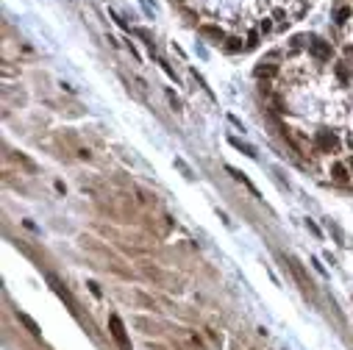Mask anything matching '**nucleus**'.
<instances>
[{
  "label": "nucleus",
  "instance_id": "f257e3e1",
  "mask_svg": "<svg viewBox=\"0 0 353 350\" xmlns=\"http://www.w3.org/2000/svg\"><path fill=\"white\" fill-rule=\"evenodd\" d=\"M270 120L331 184L353 189V61L317 31L295 34L253 70Z\"/></svg>",
  "mask_w": 353,
  "mask_h": 350
},
{
  "label": "nucleus",
  "instance_id": "f03ea898",
  "mask_svg": "<svg viewBox=\"0 0 353 350\" xmlns=\"http://www.w3.org/2000/svg\"><path fill=\"white\" fill-rule=\"evenodd\" d=\"M189 28L225 53H248L301 23L314 0H170Z\"/></svg>",
  "mask_w": 353,
  "mask_h": 350
},
{
  "label": "nucleus",
  "instance_id": "7ed1b4c3",
  "mask_svg": "<svg viewBox=\"0 0 353 350\" xmlns=\"http://www.w3.org/2000/svg\"><path fill=\"white\" fill-rule=\"evenodd\" d=\"M331 28H334V39L339 50L353 61V0H334Z\"/></svg>",
  "mask_w": 353,
  "mask_h": 350
},
{
  "label": "nucleus",
  "instance_id": "20e7f679",
  "mask_svg": "<svg viewBox=\"0 0 353 350\" xmlns=\"http://www.w3.org/2000/svg\"><path fill=\"white\" fill-rule=\"evenodd\" d=\"M109 328H112V336L114 342H117V348L120 350H131V342H128V333H125V325H122V320L117 314L109 317Z\"/></svg>",
  "mask_w": 353,
  "mask_h": 350
},
{
  "label": "nucleus",
  "instance_id": "39448f33",
  "mask_svg": "<svg viewBox=\"0 0 353 350\" xmlns=\"http://www.w3.org/2000/svg\"><path fill=\"white\" fill-rule=\"evenodd\" d=\"M50 283H53V289L59 292V298L61 300H67V306H70V311H75V300H72V295H70L67 289H64V286H61L59 281H56V278H50Z\"/></svg>",
  "mask_w": 353,
  "mask_h": 350
},
{
  "label": "nucleus",
  "instance_id": "423d86ee",
  "mask_svg": "<svg viewBox=\"0 0 353 350\" xmlns=\"http://www.w3.org/2000/svg\"><path fill=\"white\" fill-rule=\"evenodd\" d=\"M17 317H20V323L25 325V328H28V331H31V333H34V336H39V333H42V331H39V325H36L34 320L28 317V314H17Z\"/></svg>",
  "mask_w": 353,
  "mask_h": 350
},
{
  "label": "nucleus",
  "instance_id": "0eeeda50",
  "mask_svg": "<svg viewBox=\"0 0 353 350\" xmlns=\"http://www.w3.org/2000/svg\"><path fill=\"white\" fill-rule=\"evenodd\" d=\"M228 142H231V145L234 147H239V150H242V153H248V156H256V153H253V147H250V145H242V142H239V139H228Z\"/></svg>",
  "mask_w": 353,
  "mask_h": 350
},
{
  "label": "nucleus",
  "instance_id": "6e6552de",
  "mask_svg": "<svg viewBox=\"0 0 353 350\" xmlns=\"http://www.w3.org/2000/svg\"><path fill=\"white\" fill-rule=\"evenodd\" d=\"M306 225H309V228H311V233H314V236H320V228H317V225H314V222H311V220H306Z\"/></svg>",
  "mask_w": 353,
  "mask_h": 350
}]
</instances>
